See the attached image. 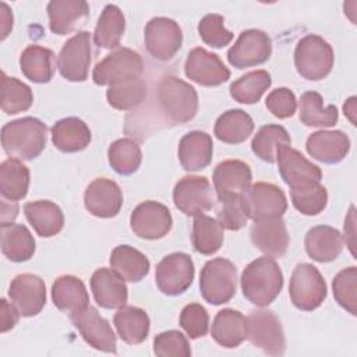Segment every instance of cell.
I'll use <instances>...</instances> for the list:
<instances>
[{"instance_id": "6da1fadb", "label": "cell", "mask_w": 357, "mask_h": 357, "mask_svg": "<svg viewBox=\"0 0 357 357\" xmlns=\"http://www.w3.org/2000/svg\"><path fill=\"white\" fill-rule=\"evenodd\" d=\"M46 142L47 127L36 117H21L1 128V146L10 158L32 160L42 153Z\"/></svg>"}, {"instance_id": "7a4b0ae2", "label": "cell", "mask_w": 357, "mask_h": 357, "mask_svg": "<svg viewBox=\"0 0 357 357\" xmlns=\"http://www.w3.org/2000/svg\"><path fill=\"white\" fill-rule=\"evenodd\" d=\"M244 297L258 305H269L283 287V273L272 257H259L251 261L241 273Z\"/></svg>"}, {"instance_id": "3957f363", "label": "cell", "mask_w": 357, "mask_h": 357, "mask_svg": "<svg viewBox=\"0 0 357 357\" xmlns=\"http://www.w3.org/2000/svg\"><path fill=\"white\" fill-rule=\"evenodd\" d=\"M163 114L173 123H187L198 112V93L188 82L169 75L160 79L156 91Z\"/></svg>"}, {"instance_id": "277c9868", "label": "cell", "mask_w": 357, "mask_h": 357, "mask_svg": "<svg viewBox=\"0 0 357 357\" xmlns=\"http://www.w3.org/2000/svg\"><path fill=\"white\" fill-rule=\"evenodd\" d=\"M333 49L318 35H307L297 42L294 66L297 73L308 81L324 79L333 67Z\"/></svg>"}, {"instance_id": "5b68a950", "label": "cell", "mask_w": 357, "mask_h": 357, "mask_svg": "<svg viewBox=\"0 0 357 357\" xmlns=\"http://www.w3.org/2000/svg\"><path fill=\"white\" fill-rule=\"evenodd\" d=\"M237 290V269L226 258L208 261L201 269L199 291L205 301L220 305L233 298Z\"/></svg>"}, {"instance_id": "8992f818", "label": "cell", "mask_w": 357, "mask_h": 357, "mask_svg": "<svg viewBox=\"0 0 357 357\" xmlns=\"http://www.w3.org/2000/svg\"><path fill=\"white\" fill-rule=\"evenodd\" d=\"M144 61L138 52L128 47H119L100 60L92 71L96 85H117L121 82L141 78Z\"/></svg>"}, {"instance_id": "52a82bcc", "label": "cell", "mask_w": 357, "mask_h": 357, "mask_svg": "<svg viewBox=\"0 0 357 357\" xmlns=\"http://www.w3.org/2000/svg\"><path fill=\"white\" fill-rule=\"evenodd\" d=\"M247 339L264 353L282 356L286 350V337L282 324L271 310H254L245 318Z\"/></svg>"}, {"instance_id": "ba28073f", "label": "cell", "mask_w": 357, "mask_h": 357, "mask_svg": "<svg viewBox=\"0 0 357 357\" xmlns=\"http://www.w3.org/2000/svg\"><path fill=\"white\" fill-rule=\"evenodd\" d=\"M326 283L321 272L311 264H298L290 278L289 294L296 308L317 310L326 298Z\"/></svg>"}, {"instance_id": "9c48e42d", "label": "cell", "mask_w": 357, "mask_h": 357, "mask_svg": "<svg viewBox=\"0 0 357 357\" xmlns=\"http://www.w3.org/2000/svg\"><path fill=\"white\" fill-rule=\"evenodd\" d=\"M241 202L248 219L254 222L282 218L287 209L284 192L271 183H255L241 194Z\"/></svg>"}, {"instance_id": "30bf717a", "label": "cell", "mask_w": 357, "mask_h": 357, "mask_svg": "<svg viewBox=\"0 0 357 357\" xmlns=\"http://www.w3.org/2000/svg\"><path fill=\"white\" fill-rule=\"evenodd\" d=\"M92 60V39L88 31L71 36L57 56V68L63 78L71 82H84Z\"/></svg>"}, {"instance_id": "8fae6325", "label": "cell", "mask_w": 357, "mask_h": 357, "mask_svg": "<svg viewBox=\"0 0 357 357\" xmlns=\"http://www.w3.org/2000/svg\"><path fill=\"white\" fill-rule=\"evenodd\" d=\"M145 47L159 61L174 57L183 43V32L178 24L167 17H153L145 25Z\"/></svg>"}, {"instance_id": "7c38bea8", "label": "cell", "mask_w": 357, "mask_h": 357, "mask_svg": "<svg viewBox=\"0 0 357 357\" xmlns=\"http://www.w3.org/2000/svg\"><path fill=\"white\" fill-rule=\"evenodd\" d=\"M194 262L184 252H173L166 255L155 271V282L158 289L166 296L183 294L194 280Z\"/></svg>"}, {"instance_id": "4fadbf2b", "label": "cell", "mask_w": 357, "mask_h": 357, "mask_svg": "<svg viewBox=\"0 0 357 357\" xmlns=\"http://www.w3.org/2000/svg\"><path fill=\"white\" fill-rule=\"evenodd\" d=\"M173 202L187 216L201 215L215 205L213 188L204 176H185L174 185Z\"/></svg>"}, {"instance_id": "5bb4252c", "label": "cell", "mask_w": 357, "mask_h": 357, "mask_svg": "<svg viewBox=\"0 0 357 357\" xmlns=\"http://www.w3.org/2000/svg\"><path fill=\"white\" fill-rule=\"evenodd\" d=\"M70 319L89 346L106 353L117 351L114 331L95 307L88 304L85 308L70 314Z\"/></svg>"}, {"instance_id": "9a60e30c", "label": "cell", "mask_w": 357, "mask_h": 357, "mask_svg": "<svg viewBox=\"0 0 357 357\" xmlns=\"http://www.w3.org/2000/svg\"><path fill=\"white\" fill-rule=\"evenodd\" d=\"M272 54V40L261 29H245L227 50L229 63L238 68H248L265 63Z\"/></svg>"}, {"instance_id": "2e32d148", "label": "cell", "mask_w": 357, "mask_h": 357, "mask_svg": "<svg viewBox=\"0 0 357 357\" xmlns=\"http://www.w3.org/2000/svg\"><path fill=\"white\" fill-rule=\"evenodd\" d=\"M173 225L172 213L160 202L145 201L139 204L130 216V226L134 234L145 240L165 237Z\"/></svg>"}, {"instance_id": "e0dca14e", "label": "cell", "mask_w": 357, "mask_h": 357, "mask_svg": "<svg viewBox=\"0 0 357 357\" xmlns=\"http://www.w3.org/2000/svg\"><path fill=\"white\" fill-rule=\"evenodd\" d=\"M187 78L202 86H218L230 78L229 68L218 54L204 47H194L184 63Z\"/></svg>"}, {"instance_id": "ac0fdd59", "label": "cell", "mask_w": 357, "mask_h": 357, "mask_svg": "<svg viewBox=\"0 0 357 357\" xmlns=\"http://www.w3.org/2000/svg\"><path fill=\"white\" fill-rule=\"evenodd\" d=\"M8 297L22 317H35L46 304L45 282L32 273L17 275L10 283Z\"/></svg>"}, {"instance_id": "d6986e66", "label": "cell", "mask_w": 357, "mask_h": 357, "mask_svg": "<svg viewBox=\"0 0 357 357\" xmlns=\"http://www.w3.org/2000/svg\"><path fill=\"white\" fill-rule=\"evenodd\" d=\"M84 204L86 211L96 218H114L123 206V192L110 178H95L85 190Z\"/></svg>"}, {"instance_id": "ffe728a7", "label": "cell", "mask_w": 357, "mask_h": 357, "mask_svg": "<svg viewBox=\"0 0 357 357\" xmlns=\"http://www.w3.org/2000/svg\"><path fill=\"white\" fill-rule=\"evenodd\" d=\"M212 180L219 201H223L240 197L251 185L252 173L245 162L227 159L215 167Z\"/></svg>"}, {"instance_id": "44dd1931", "label": "cell", "mask_w": 357, "mask_h": 357, "mask_svg": "<svg viewBox=\"0 0 357 357\" xmlns=\"http://www.w3.org/2000/svg\"><path fill=\"white\" fill-rule=\"evenodd\" d=\"M276 162L283 181L290 188L321 181L322 178L321 169L290 145L279 149Z\"/></svg>"}, {"instance_id": "7402d4cb", "label": "cell", "mask_w": 357, "mask_h": 357, "mask_svg": "<svg viewBox=\"0 0 357 357\" xmlns=\"http://www.w3.org/2000/svg\"><path fill=\"white\" fill-rule=\"evenodd\" d=\"M305 149L315 160L335 165L342 162L349 153L350 138L340 130H321L307 138Z\"/></svg>"}, {"instance_id": "603a6c76", "label": "cell", "mask_w": 357, "mask_h": 357, "mask_svg": "<svg viewBox=\"0 0 357 357\" xmlns=\"http://www.w3.org/2000/svg\"><path fill=\"white\" fill-rule=\"evenodd\" d=\"M91 290L96 304L106 310H119L126 305L128 298L124 279L110 268H100L93 272Z\"/></svg>"}, {"instance_id": "cb8c5ba5", "label": "cell", "mask_w": 357, "mask_h": 357, "mask_svg": "<svg viewBox=\"0 0 357 357\" xmlns=\"http://www.w3.org/2000/svg\"><path fill=\"white\" fill-rule=\"evenodd\" d=\"M251 241L265 255L282 258L289 247V233L282 218L258 220L251 226Z\"/></svg>"}, {"instance_id": "d4e9b609", "label": "cell", "mask_w": 357, "mask_h": 357, "mask_svg": "<svg viewBox=\"0 0 357 357\" xmlns=\"http://www.w3.org/2000/svg\"><path fill=\"white\" fill-rule=\"evenodd\" d=\"M212 155V137L204 131H190L178 142V160L187 172L205 169L211 163Z\"/></svg>"}, {"instance_id": "484cf974", "label": "cell", "mask_w": 357, "mask_h": 357, "mask_svg": "<svg viewBox=\"0 0 357 357\" xmlns=\"http://www.w3.org/2000/svg\"><path fill=\"white\" fill-rule=\"evenodd\" d=\"M308 257L317 262H331L343 251V237L332 226L321 225L310 229L304 238Z\"/></svg>"}, {"instance_id": "4316f807", "label": "cell", "mask_w": 357, "mask_h": 357, "mask_svg": "<svg viewBox=\"0 0 357 357\" xmlns=\"http://www.w3.org/2000/svg\"><path fill=\"white\" fill-rule=\"evenodd\" d=\"M92 139L91 130L78 117H66L54 123L52 127L53 145L66 153L84 151Z\"/></svg>"}, {"instance_id": "83f0119b", "label": "cell", "mask_w": 357, "mask_h": 357, "mask_svg": "<svg viewBox=\"0 0 357 357\" xmlns=\"http://www.w3.org/2000/svg\"><path fill=\"white\" fill-rule=\"evenodd\" d=\"M24 213L36 234L40 237H53L64 226V215L61 208L47 199L26 202Z\"/></svg>"}, {"instance_id": "f1b7e54d", "label": "cell", "mask_w": 357, "mask_h": 357, "mask_svg": "<svg viewBox=\"0 0 357 357\" xmlns=\"http://www.w3.org/2000/svg\"><path fill=\"white\" fill-rule=\"evenodd\" d=\"M46 10L50 31L56 35H67L88 15L89 6L84 0H52Z\"/></svg>"}, {"instance_id": "f546056e", "label": "cell", "mask_w": 357, "mask_h": 357, "mask_svg": "<svg viewBox=\"0 0 357 357\" xmlns=\"http://www.w3.org/2000/svg\"><path fill=\"white\" fill-rule=\"evenodd\" d=\"M211 335L213 340L225 349L240 346L247 337L245 317L233 308L220 310L213 318Z\"/></svg>"}, {"instance_id": "4dcf8cb0", "label": "cell", "mask_w": 357, "mask_h": 357, "mask_svg": "<svg viewBox=\"0 0 357 357\" xmlns=\"http://www.w3.org/2000/svg\"><path fill=\"white\" fill-rule=\"evenodd\" d=\"M52 300L56 308L66 314H73L88 305L89 296L81 279L73 275H63L52 286Z\"/></svg>"}, {"instance_id": "1f68e13d", "label": "cell", "mask_w": 357, "mask_h": 357, "mask_svg": "<svg viewBox=\"0 0 357 357\" xmlns=\"http://www.w3.org/2000/svg\"><path fill=\"white\" fill-rule=\"evenodd\" d=\"M54 53L39 45H29L20 56V67L22 74L32 82L46 84L53 78L56 70Z\"/></svg>"}, {"instance_id": "d6a6232c", "label": "cell", "mask_w": 357, "mask_h": 357, "mask_svg": "<svg viewBox=\"0 0 357 357\" xmlns=\"http://www.w3.org/2000/svg\"><path fill=\"white\" fill-rule=\"evenodd\" d=\"M1 252L11 262H25L35 254V240L24 225L3 223L0 226Z\"/></svg>"}, {"instance_id": "836d02e7", "label": "cell", "mask_w": 357, "mask_h": 357, "mask_svg": "<svg viewBox=\"0 0 357 357\" xmlns=\"http://www.w3.org/2000/svg\"><path fill=\"white\" fill-rule=\"evenodd\" d=\"M113 324L120 339L128 344L142 343L149 333V317L138 307L124 305L114 314Z\"/></svg>"}, {"instance_id": "e575fe53", "label": "cell", "mask_w": 357, "mask_h": 357, "mask_svg": "<svg viewBox=\"0 0 357 357\" xmlns=\"http://www.w3.org/2000/svg\"><path fill=\"white\" fill-rule=\"evenodd\" d=\"M109 262L113 271H116L124 280L132 283L142 280L151 268L146 255L127 244L117 245L112 251Z\"/></svg>"}, {"instance_id": "d590c367", "label": "cell", "mask_w": 357, "mask_h": 357, "mask_svg": "<svg viewBox=\"0 0 357 357\" xmlns=\"http://www.w3.org/2000/svg\"><path fill=\"white\" fill-rule=\"evenodd\" d=\"M254 131V120L241 109H230L220 114L215 123L216 138L226 144H241Z\"/></svg>"}, {"instance_id": "8d00e7d4", "label": "cell", "mask_w": 357, "mask_h": 357, "mask_svg": "<svg viewBox=\"0 0 357 357\" xmlns=\"http://www.w3.org/2000/svg\"><path fill=\"white\" fill-rule=\"evenodd\" d=\"M29 169L15 158H8L0 165V192L3 199L20 201L29 188Z\"/></svg>"}, {"instance_id": "74e56055", "label": "cell", "mask_w": 357, "mask_h": 357, "mask_svg": "<svg viewBox=\"0 0 357 357\" xmlns=\"http://www.w3.org/2000/svg\"><path fill=\"white\" fill-rule=\"evenodd\" d=\"M124 31L126 18L123 11L114 4H107L96 22L93 42L102 49H119Z\"/></svg>"}, {"instance_id": "f35d334b", "label": "cell", "mask_w": 357, "mask_h": 357, "mask_svg": "<svg viewBox=\"0 0 357 357\" xmlns=\"http://www.w3.org/2000/svg\"><path fill=\"white\" fill-rule=\"evenodd\" d=\"M339 113L335 105L324 106L322 96L315 91H307L300 98V120L307 127H333Z\"/></svg>"}, {"instance_id": "ab89813d", "label": "cell", "mask_w": 357, "mask_h": 357, "mask_svg": "<svg viewBox=\"0 0 357 357\" xmlns=\"http://www.w3.org/2000/svg\"><path fill=\"white\" fill-rule=\"evenodd\" d=\"M291 138L287 130L279 124L262 126L251 141L252 152L264 162L273 163L280 148L289 146Z\"/></svg>"}, {"instance_id": "60d3db41", "label": "cell", "mask_w": 357, "mask_h": 357, "mask_svg": "<svg viewBox=\"0 0 357 357\" xmlns=\"http://www.w3.org/2000/svg\"><path fill=\"white\" fill-rule=\"evenodd\" d=\"M223 238V227L216 219L204 213L194 216L191 240L197 252L202 255L215 254L222 247Z\"/></svg>"}, {"instance_id": "b9f144b4", "label": "cell", "mask_w": 357, "mask_h": 357, "mask_svg": "<svg viewBox=\"0 0 357 357\" xmlns=\"http://www.w3.org/2000/svg\"><path fill=\"white\" fill-rule=\"evenodd\" d=\"M272 84L271 74L265 70H255L241 75L238 79L231 82L229 91L230 96L244 105L257 103L262 95L268 91Z\"/></svg>"}, {"instance_id": "7bdbcfd3", "label": "cell", "mask_w": 357, "mask_h": 357, "mask_svg": "<svg viewBox=\"0 0 357 357\" xmlns=\"http://www.w3.org/2000/svg\"><path fill=\"white\" fill-rule=\"evenodd\" d=\"M107 159L116 173L130 176L138 170L142 162V152L134 139L120 138L109 146Z\"/></svg>"}, {"instance_id": "ee69618b", "label": "cell", "mask_w": 357, "mask_h": 357, "mask_svg": "<svg viewBox=\"0 0 357 357\" xmlns=\"http://www.w3.org/2000/svg\"><path fill=\"white\" fill-rule=\"evenodd\" d=\"M33 103L32 89L22 81L1 73V110L6 114H17L28 110Z\"/></svg>"}, {"instance_id": "f6af8a7d", "label": "cell", "mask_w": 357, "mask_h": 357, "mask_svg": "<svg viewBox=\"0 0 357 357\" xmlns=\"http://www.w3.org/2000/svg\"><path fill=\"white\" fill-rule=\"evenodd\" d=\"M290 198L293 206L307 216L321 213L328 204V192L321 181L290 188Z\"/></svg>"}, {"instance_id": "bcb514c9", "label": "cell", "mask_w": 357, "mask_h": 357, "mask_svg": "<svg viewBox=\"0 0 357 357\" xmlns=\"http://www.w3.org/2000/svg\"><path fill=\"white\" fill-rule=\"evenodd\" d=\"M146 98V85L138 78L109 86L106 91L107 103L117 110H132Z\"/></svg>"}, {"instance_id": "7dc6e473", "label": "cell", "mask_w": 357, "mask_h": 357, "mask_svg": "<svg viewBox=\"0 0 357 357\" xmlns=\"http://www.w3.org/2000/svg\"><path fill=\"white\" fill-rule=\"evenodd\" d=\"M332 290L337 304L351 315H357V268L342 269L333 278Z\"/></svg>"}, {"instance_id": "c3c4849f", "label": "cell", "mask_w": 357, "mask_h": 357, "mask_svg": "<svg viewBox=\"0 0 357 357\" xmlns=\"http://www.w3.org/2000/svg\"><path fill=\"white\" fill-rule=\"evenodd\" d=\"M201 39L211 47H225L233 39V33L226 29L225 18L219 14H206L198 24Z\"/></svg>"}, {"instance_id": "681fc988", "label": "cell", "mask_w": 357, "mask_h": 357, "mask_svg": "<svg viewBox=\"0 0 357 357\" xmlns=\"http://www.w3.org/2000/svg\"><path fill=\"white\" fill-rule=\"evenodd\" d=\"M153 353L159 357H190L191 347L180 331L172 329L155 336Z\"/></svg>"}, {"instance_id": "f907efd6", "label": "cell", "mask_w": 357, "mask_h": 357, "mask_svg": "<svg viewBox=\"0 0 357 357\" xmlns=\"http://www.w3.org/2000/svg\"><path fill=\"white\" fill-rule=\"evenodd\" d=\"M180 326L185 331L190 339L205 336L209 329L208 311L198 303L187 304L180 314Z\"/></svg>"}, {"instance_id": "816d5d0a", "label": "cell", "mask_w": 357, "mask_h": 357, "mask_svg": "<svg viewBox=\"0 0 357 357\" xmlns=\"http://www.w3.org/2000/svg\"><path fill=\"white\" fill-rule=\"evenodd\" d=\"M222 206L218 212V222L220 226L226 230H240L247 225L248 216L244 211L243 202H241V195L240 197H233L220 201Z\"/></svg>"}, {"instance_id": "f5cc1de1", "label": "cell", "mask_w": 357, "mask_h": 357, "mask_svg": "<svg viewBox=\"0 0 357 357\" xmlns=\"http://www.w3.org/2000/svg\"><path fill=\"white\" fill-rule=\"evenodd\" d=\"M266 109L278 119H289L297 109L296 95L289 88H276L268 93Z\"/></svg>"}, {"instance_id": "db71d44e", "label": "cell", "mask_w": 357, "mask_h": 357, "mask_svg": "<svg viewBox=\"0 0 357 357\" xmlns=\"http://www.w3.org/2000/svg\"><path fill=\"white\" fill-rule=\"evenodd\" d=\"M0 305H1V333H6L7 331L13 329L20 318V311L17 310V307L11 303H8L6 298L0 300Z\"/></svg>"}, {"instance_id": "11a10c76", "label": "cell", "mask_w": 357, "mask_h": 357, "mask_svg": "<svg viewBox=\"0 0 357 357\" xmlns=\"http://www.w3.org/2000/svg\"><path fill=\"white\" fill-rule=\"evenodd\" d=\"M354 206L351 205L350 206V211H349V215L346 216V220H344V241H346V245H349L350 248V252L351 255H356L354 252Z\"/></svg>"}, {"instance_id": "9f6ffc18", "label": "cell", "mask_w": 357, "mask_h": 357, "mask_svg": "<svg viewBox=\"0 0 357 357\" xmlns=\"http://www.w3.org/2000/svg\"><path fill=\"white\" fill-rule=\"evenodd\" d=\"M1 7V40H4L13 28V13L6 3H0Z\"/></svg>"}, {"instance_id": "6f0895ef", "label": "cell", "mask_w": 357, "mask_h": 357, "mask_svg": "<svg viewBox=\"0 0 357 357\" xmlns=\"http://www.w3.org/2000/svg\"><path fill=\"white\" fill-rule=\"evenodd\" d=\"M343 112H344V116L350 120V123L353 126H356V96H351L349 98L344 105H343Z\"/></svg>"}]
</instances>
